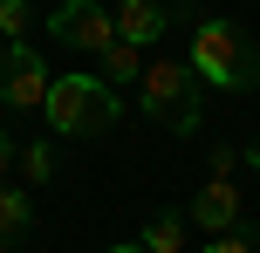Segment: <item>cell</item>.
Here are the masks:
<instances>
[{
    "mask_svg": "<svg viewBox=\"0 0 260 253\" xmlns=\"http://www.w3.org/2000/svg\"><path fill=\"white\" fill-rule=\"evenodd\" d=\"M27 226H35V199H27L21 185H7V178H0V246H21Z\"/></svg>",
    "mask_w": 260,
    "mask_h": 253,
    "instance_id": "ba28073f",
    "label": "cell"
},
{
    "mask_svg": "<svg viewBox=\"0 0 260 253\" xmlns=\"http://www.w3.org/2000/svg\"><path fill=\"white\" fill-rule=\"evenodd\" d=\"M144 76V48H137V41H110V48H103V82H117V89H123V82H137Z\"/></svg>",
    "mask_w": 260,
    "mask_h": 253,
    "instance_id": "9c48e42d",
    "label": "cell"
},
{
    "mask_svg": "<svg viewBox=\"0 0 260 253\" xmlns=\"http://www.w3.org/2000/svg\"><path fill=\"white\" fill-rule=\"evenodd\" d=\"M199 253H253V240H247L240 226H226V233H206V246H199Z\"/></svg>",
    "mask_w": 260,
    "mask_h": 253,
    "instance_id": "4fadbf2b",
    "label": "cell"
},
{
    "mask_svg": "<svg viewBox=\"0 0 260 253\" xmlns=\"http://www.w3.org/2000/svg\"><path fill=\"white\" fill-rule=\"evenodd\" d=\"M41 96H48V62H41V48L14 41L0 55V110L7 117H27V110H41Z\"/></svg>",
    "mask_w": 260,
    "mask_h": 253,
    "instance_id": "277c9868",
    "label": "cell"
},
{
    "mask_svg": "<svg viewBox=\"0 0 260 253\" xmlns=\"http://www.w3.org/2000/svg\"><path fill=\"white\" fill-rule=\"evenodd\" d=\"M192 219L199 233H226V226H240V185H233V171H212L206 185H199V199H192Z\"/></svg>",
    "mask_w": 260,
    "mask_h": 253,
    "instance_id": "8992f818",
    "label": "cell"
},
{
    "mask_svg": "<svg viewBox=\"0 0 260 253\" xmlns=\"http://www.w3.org/2000/svg\"><path fill=\"white\" fill-rule=\"evenodd\" d=\"M27 21H35V7H27V0H0V34H7V41H21Z\"/></svg>",
    "mask_w": 260,
    "mask_h": 253,
    "instance_id": "7c38bea8",
    "label": "cell"
},
{
    "mask_svg": "<svg viewBox=\"0 0 260 253\" xmlns=\"http://www.w3.org/2000/svg\"><path fill=\"white\" fill-rule=\"evenodd\" d=\"M192 68L219 96H253L260 89V41H253V27L226 21V14L199 21L192 27Z\"/></svg>",
    "mask_w": 260,
    "mask_h": 253,
    "instance_id": "6da1fadb",
    "label": "cell"
},
{
    "mask_svg": "<svg viewBox=\"0 0 260 253\" xmlns=\"http://www.w3.org/2000/svg\"><path fill=\"white\" fill-rule=\"evenodd\" d=\"M199 68L192 62H171V55H157V62H144L137 76V110L151 123H165L171 137H192L199 123H206V103H199Z\"/></svg>",
    "mask_w": 260,
    "mask_h": 253,
    "instance_id": "3957f363",
    "label": "cell"
},
{
    "mask_svg": "<svg viewBox=\"0 0 260 253\" xmlns=\"http://www.w3.org/2000/svg\"><path fill=\"white\" fill-rule=\"evenodd\" d=\"M247 158H253V171H260V144H253V151H247Z\"/></svg>",
    "mask_w": 260,
    "mask_h": 253,
    "instance_id": "2e32d148",
    "label": "cell"
},
{
    "mask_svg": "<svg viewBox=\"0 0 260 253\" xmlns=\"http://www.w3.org/2000/svg\"><path fill=\"white\" fill-rule=\"evenodd\" d=\"M103 253H151L144 240H117V246H103Z\"/></svg>",
    "mask_w": 260,
    "mask_h": 253,
    "instance_id": "9a60e30c",
    "label": "cell"
},
{
    "mask_svg": "<svg viewBox=\"0 0 260 253\" xmlns=\"http://www.w3.org/2000/svg\"><path fill=\"white\" fill-rule=\"evenodd\" d=\"M110 21H117V34H123V41L157 48V41H165V27H171V14L157 7V0H117V14H110Z\"/></svg>",
    "mask_w": 260,
    "mask_h": 253,
    "instance_id": "52a82bcc",
    "label": "cell"
},
{
    "mask_svg": "<svg viewBox=\"0 0 260 253\" xmlns=\"http://www.w3.org/2000/svg\"><path fill=\"white\" fill-rule=\"evenodd\" d=\"M7 171H14V137L0 130V178H7Z\"/></svg>",
    "mask_w": 260,
    "mask_h": 253,
    "instance_id": "5bb4252c",
    "label": "cell"
},
{
    "mask_svg": "<svg viewBox=\"0 0 260 253\" xmlns=\"http://www.w3.org/2000/svg\"><path fill=\"white\" fill-rule=\"evenodd\" d=\"M41 117H48L55 137H103V130H117L123 96H117V82H103V76H48Z\"/></svg>",
    "mask_w": 260,
    "mask_h": 253,
    "instance_id": "7a4b0ae2",
    "label": "cell"
},
{
    "mask_svg": "<svg viewBox=\"0 0 260 253\" xmlns=\"http://www.w3.org/2000/svg\"><path fill=\"white\" fill-rule=\"evenodd\" d=\"M14 164H21V178H27V185H48V178H55V151H48V144L14 151Z\"/></svg>",
    "mask_w": 260,
    "mask_h": 253,
    "instance_id": "8fae6325",
    "label": "cell"
},
{
    "mask_svg": "<svg viewBox=\"0 0 260 253\" xmlns=\"http://www.w3.org/2000/svg\"><path fill=\"white\" fill-rule=\"evenodd\" d=\"M137 240L151 246V253H185V219H178V212H157L151 226L137 233Z\"/></svg>",
    "mask_w": 260,
    "mask_h": 253,
    "instance_id": "30bf717a",
    "label": "cell"
},
{
    "mask_svg": "<svg viewBox=\"0 0 260 253\" xmlns=\"http://www.w3.org/2000/svg\"><path fill=\"white\" fill-rule=\"evenodd\" d=\"M55 41H69V48H89L103 55L110 41H117V21H110V7H96V0H62V7L48 14Z\"/></svg>",
    "mask_w": 260,
    "mask_h": 253,
    "instance_id": "5b68a950",
    "label": "cell"
}]
</instances>
